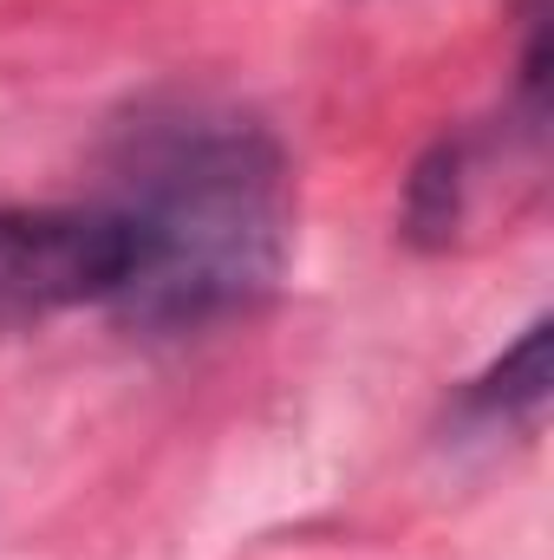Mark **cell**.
Segmentation results:
<instances>
[{
  "instance_id": "obj_1",
  "label": "cell",
  "mask_w": 554,
  "mask_h": 560,
  "mask_svg": "<svg viewBox=\"0 0 554 560\" xmlns=\"http://www.w3.org/2000/svg\"><path fill=\"white\" fill-rule=\"evenodd\" d=\"M118 209L143 235L118 313L157 332L255 306L287 261V156L235 112L176 105L143 118L125 150Z\"/></svg>"
},
{
  "instance_id": "obj_2",
  "label": "cell",
  "mask_w": 554,
  "mask_h": 560,
  "mask_svg": "<svg viewBox=\"0 0 554 560\" xmlns=\"http://www.w3.org/2000/svg\"><path fill=\"white\" fill-rule=\"evenodd\" d=\"M143 261L138 222L99 209H0V332H26L72 306H118Z\"/></svg>"
},
{
  "instance_id": "obj_3",
  "label": "cell",
  "mask_w": 554,
  "mask_h": 560,
  "mask_svg": "<svg viewBox=\"0 0 554 560\" xmlns=\"http://www.w3.org/2000/svg\"><path fill=\"white\" fill-rule=\"evenodd\" d=\"M463 196H470V150L463 143L424 150L405 183V235L417 248H443L463 229Z\"/></svg>"
},
{
  "instance_id": "obj_4",
  "label": "cell",
  "mask_w": 554,
  "mask_h": 560,
  "mask_svg": "<svg viewBox=\"0 0 554 560\" xmlns=\"http://www.w3.org/2000/svg\"><path fill=\"white\" fill-rule=\"evenodd\" d=\"M549 319H535L483 378H476V392H470V405L476 411H503V418H535L542 405H549Z\"/></svg>"
}]
</instances>
